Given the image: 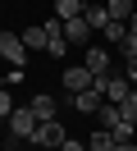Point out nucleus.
Wrapping results in <instances>:
<instances>
[{"instance_id": "f257e3e1", "label": "nucleus", "mask_w": 137, "mask_h": 151, "mask_svg": "<svg viewBox=\"0 0 137 151\" xmlns=\"http://www.w3.org/2000/svg\"><path fill=\"white\" fill-rule=\"evenodd\" d=\"M69 137L60 119H37V133L27 137V151H60V142Z\"/></svg>"}, {"instance_id": "f03ea898", "label": "nucleus", "mask_w": 137, "mask_h": 151, "mask_svg": "<svg viewBox=\"0 0 137 151\" xmlns=\"http://www.w3.org/2000/svg\"><path fill=\"white\" fill-rule=\"evenodd\" d=\"M60 83H64V92H87V87L91 83H96V73H91V69L87 64H69V69H64V73H60Z\"/></svg>"}, {"instance_id": "7ed1b4c3", "label": "nucleus", "mask_w": 137, "mask_h": 151, "mask_svg": "<svg viewBox=\"0 0 137 151\" xmlns=\"http://www.w3.org/2000/svg\"><path fill=\"white\" fill-rule=\"evenodd\" d=\"M91 87H96L105 101H123L133 83H128V78H119V73H96V83H91Z\"/></svg>"}, {"instance_id": "20e7f679", "label": "nucleus", "mask_w": 137, "mask_h": 151, "mask_svg": "<svg viewBox=\"0 0 137 151\" xmlns=\"http://www.w3.org/2000/svg\"><path fill=\"white\" fill-rule=\"evenodd\" d=\"M5 124H9V133H14L18 142H27V137L37 133V114H32V105H23V110H14V114H9Z\"/></svg>"}, {"instance_id": "39448f33", "label": "nucleus", "mask_w": 137, "mask_h": 151, "mask_svg": "<svg viewBox=\"0 0 137 151\" xmlns=\"http://www.w3.org/2000/svg\"><path fill=\"white\" fill-rule=\"evenodd\" d=\"M0 55H5L9 64L27 69V46H23V37H14V32H0Z\"/></svg>"}, {"instance_id": "423d86ee", "label": "nucleus", "mask_w": 137, "mask_h": 151, "mask_svg": "<svg viewBox=\"0 0 137 151\" xmlns=\"http://www.w3.org/2000/svg\"><path fill=\"white\" fill-rule=\"evenodd\" d=\"M64 37H69V46H73V41H78V46H91L96 32H91L87 19H64Z\"/></svg>"}, {"instance_id": "0eeeda50", "label": "nucleus", "mask_w": 137, "mask_h": 151, "mask_svg": "<svg viewBox=\"0 0 137 151\" xmlns=\"http://www.w3.org/2000/svg\"><path fill=\"white\" fill-rule=\"evenodd\" d=\"M69 101H73V110H78V114H96V110H100V101H105V96H100L96 87H87V92H73Z\"/></svg>"}, {"instance_id": "6e6552de", "label": "nucleus", "mask_w": 137, "mask_h": 151, "mask_svg": "<svg viewBox=\"0 0 137 151\" xmlns=\"http://www.w3.org/2000/svg\"><path fill=\"white\" fill-rule=\"evenodd\" d=\"M87 69H91V73H110V50L91 41V46H87Z\"/></svg>"}, {"instance_id": "1a4fd4ad", "label": "nucleus", "mask_w": 137, "mask_h": 151, "mask_svg": "<svg viewBox=\"0 0 137 151\" xmlns=\"http://www.w3.org/2000/svg\"><path fill=\"white\" fill-rule=\"evenodd\" d=\"M27 105H32V114H37V119H55V96H50V92H37Z\"/></svg>"}, {"instance_id": "9d476101", "label": "nucleus", "mask_w": 137, "mask_h": 151, "mask_svg": "<svg viewBox=\"0 0 137 151\" xmlns=\"http://www.w3.org/2000/svg\"><path fill=\"white\" fill-rule=\"evenodd\" d=\"M87 151H119V142H114L110 128H96V133L87 137Z\"/></svg>"}, {"instance_id": "9b49d317", "label": "nucleus", "mask_w": 137, "mask_h": 151, "mask_svg": "<svg viewBox=\"0 0 137 151\" xmlns=\"http://www.w3.org/2000/svg\"><path fill=\"white\" fill-rule=\"evenodd\" d=\"M105 9H110V19H119V23H128L137 14V0H105Z\"/></svg>"}, {"instance_id": "f8f14e48", "label": "nucleus", "mask_w": 137, "mask_h": 151, "mask_svg": "<svg viewBox=\"0 0 137 151\" xmlns=\"http://www.w3.org/2000/svg\"><path fill=\"white\" fill-rule=\"evenodd\" d=\"M18 37H23V46H27V50H46V46H50V37H46V28H23Z\"/></svg>"}, {"instance_id": "ddd939ff", "label": "nucleus", "mask_w": 137, "mask_h": 151, "mask_svg": "<svg viewBox=\"0 0 137 151\" xmlns=\"http://www.w3.org/2000/svg\"><path fill=\"white\" fill-rule=\"evenodd\" d=\"M82 19L91 23V32H100V28L110 23V9H105V5H87V9H82Z\"/></svg>"}, {"instance_id": "4468645a", "label": "nucleus", "mask_w": 137, "mask_h": 151, "mask_svg": "<svg viewBox=\"0 0 137 151\" xmlns=\"http://www.w3.org/2000/svg\"><path fill=\"white\" fill-rule=\"evenodd\" d=\"M82 0H55V19H82Z\"/></svg>"}, {"instance_id": "2eb2a0df", "label": "nucleus", "mask_w": 137, "mask_h": 151, "mask_svg": "<svg viewBox=\"0 0 137 151\" xmlns=\"http://www.w3.org/2000/svg\"><path fill=\"white\" fill-rule=\"evenodd\" d=\"M100 37H105V41H114V46H119V41L128 37V23H119V19H110L105 28H100Z\"/></svg>"}, {"instance_id": "dca6fc26", "label": "nucleus", "mask_w": 137, "mask_h": 151, "mask_svg": "<svg viewBox=\"0 0 137 151\" xmlns=\"http://www.w3.org/2000/svg\"><path fill=\"white\" fill-rule=\"evenodd\" d=\"M46 55H50V60H64V55H69V37H50Z\"/></svg>"}, {"instance_id": "f3484780", "label": "nucleus", "mask_w": 137, "mask_h": 151, "mask_svg": "<svg viewBox=\"0 0 137 151\" xmlns=\"http://www.w3.org/2000/svg\"><path fill=\"white\" fill-rule=\"evenodd\" d=\"M119 110H123L128 119H137V87H128V96L119 101Z\"/></svg>"}, {"instance_id": "a211bd4d", "label": "nucleus", "mask_w": 137, "mask_h": 151, "mask_svg": "<svg viewBox=\"0 0 137 151\" xmlns=\"http://www.w3.org/2000/svg\"><path fill=\"white\" fill-rule=\"evenodd\" d=\"M14 114V96H9V87L0 83V119H9Z\"/></svg>"}, {"instance_id": "6ab92c4d", "label": "nucleus", "mask_w": 137, "mask_h": 151, "mask_svg": "<svg viewBox=\"0 0 137 151\" xmlns=\"http://www.w3.org/2000/svg\"><path fill=\"white\" fill-rule=\"evenodd\" d=\"M119 50H123V60H137V32H128V37L119 41Z\"/></svg>"}, {"instance_id": "aec40b11", "label": "nucleus", "mask_w": 137, "mask_h": 151, "mask_svg": "<svg viewBox=\"0 0 137 151\" xmlns=\"http://www.w3.org/2000/svg\"><path fill=\"white\" fill-rule=\"evenodd\" d=\"M60 151H87V142H78V137H64V142H60Z\"/></svg>"}, {"instance_id": "412c9836", "label": "nucleus", "mask_w": 137, "mask_h": 151, "mask_svg": "<svg viewBox=\"0 0 137 151\" xmlns=\"http://www.w3.org/2000/svg\"><path fill=\"white\" fill-rule=\"evenodd\" d=\"M123 73H128V83L137 87V60H128V69H123Z\"/></svg>"}, {"instance_id": "4be33fe9", "label": "nucleus", "mask_w": 137, "mask_h": 151, "mask_svg": "<svg viewBox=\"0 0 137 151\" xmlns=\"http://www.w3.org/2000/svg\"><path fill=\"white\" fill-rule=\"evenodd\" d=\"M128 32H137V14H133V19H128Z\"/></svg>"}]
</instances>
